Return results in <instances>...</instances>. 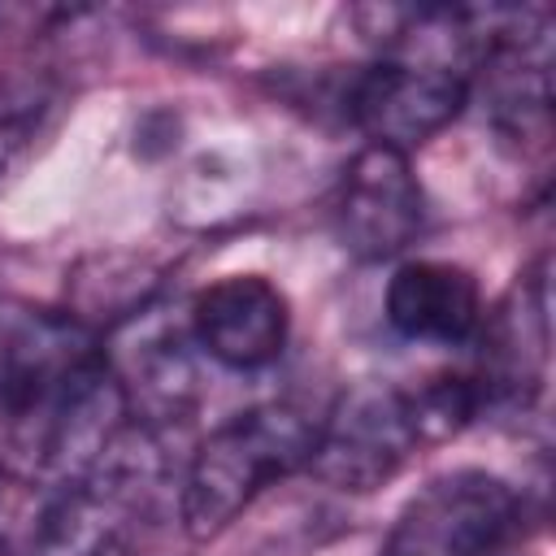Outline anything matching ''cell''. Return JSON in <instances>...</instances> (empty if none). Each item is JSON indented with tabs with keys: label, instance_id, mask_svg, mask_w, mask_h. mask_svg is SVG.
I'll list each match as a JSON object with an SVG mask.
<instances>
[{
	"label": "cell",
	"instance_id": "obj_9",
	"mask_svg": "<svg viewBox=\"0 0 556 556\" xmlns=\"http://www.w3.org/2000/svg\"><path fill=\"white\" fill-rule=\"evenodd\" d=\"M126 334H135V343L122 356H109V369L126 395L130 421L161 430L169 421H182L200 395V378H195V343L191 330L182 326H152V308L139 313L135 321L117 326Z\"/></svg>",
	"mask_w": 556,
	"mask_h": 556
},
{
	"label": "cell",
	"instance_id": "obj_5",
	"mask_svg": "<svg viewBox=\"0 0 556 556\" xmlns=\"http://www.w3.org/2000/svg\"><path fill=\"white\" fill-rule=\"evenodd\" d=\"M104 365V334L70 308H0V417L26 413Z\"/></svg>",
	"mask_w": 556,
	"mask_h": 556
},
{
	"label": "cell",
	"instance_id": "obj_4",
	"mask_svg": "<svg viewBox=\"0 0 556 556\" xmlns=\"http://www.w3.org/2000/svg\"><path fill=\"white\" fill-rule=\"evenodd\" d=\"M469 96V74L460 70L408 56H378L348 83L343 113L369 143L408 156L413 148L443 135L465 113Z\"/></svg>",
	"mask_w": 556,
	"mask_h": 556
},
{
	"label": "cell",
	"instance_id": "obj_1",
	"mask_svg": "<svg viewBox=\"0 0 556 556\" xmlns=\"http://www.w3.org/2000/svg\"><path fill=\"white\" fill-rule=\"evenodd\" d=\"M317 421L300 404H256L226 426H217L187 460L182 491H178V517L187 539L204 543L217 539L239 521V513L252 508V500L308 469L313 443H317Z\"/></svg>",
	"mask_w": 556,
	"mask_h": 556
},
{
	"label": "cell",
	"instance_id": "obj_8",
	"mask_svg": "<svg viewBox=\"0 0 556 556\" xmlns=\"http://www.w3.org/2000/svg\"><path fill=\"white\" fill-rule=\"evenodd\" d=\"M387 326L408 343L469 348L486 321L478 278L452 261H404L395 265L382 295Z\"/></svg>",
	"mask_w": 556,
	"mask_h": 556
},
{
	"label": "cell",
	"instance_id": "obj_11",
	"mask_svg": "<svg viewBox=\"0 0 556 556\" xmlns=\"http://www.w3.org/2000/svg\"><path fill=\"white\" fill-rule=\"evenodd\" d=\"M39 109H43L39 96H13V91L0 96V182L9 178V169L22 161L26 143L35 139Z\"/></svg>",
	"mask_w": 556,
	"mask_h": 556
},
{
	"label": "cell",
	"instance_id": "obj_3",
	"mask_svg": "<svg viewBox=\"0 0 556 556\" xmlns=\"http://www.w3.org/2000/svg\"><path fill=\"white\" fill-rule=\"evenodd\" d=\"M417 447L421 434L408 408V391L387 382H356L317 421L308 473L330 491L369 495L387 486Z\"/></svg>",
	"mask_w": 556,
	"mask_h": 556
},
{
	"label": "cell",
	"instance_id": "obj_2",
	"mask_svg": "<svg viewBox=\"0 0 556 556\" xmlns=\"http://www.w3.org/2000/svg\"><path fill=\"white\" fill-rule=\"evenodd\" d=\"M521 517V495L500 473L452 469L408 500L382 556H504Z\"/></svg>",
	"mask_w": 556,
	"mask_h": 556
},
{
	"label": "cell",
	"instance_id": "obj_7",
	"mask_svg": "<svg viewBox=\"0 0 556 556\" xmlns=\"http://www.w3.org/2000/svg\"><path fill=\"white\" fill-rule=\"evenodd\" d=\"M195 352L230 374H261L278 365L291 339V304L265 274H226L195 291L187 308Z\"/></svg>",
	"mask_w": 556,
	"mask_h": 556
},
{
	"label": "cell",
	"instance_id": "obj_6",
	"mask_svg": "<svg viewBox=\"0 0 556 556\" xmlns=\"http://www.w3.org/2000/svg\"><path fill=\"white\" fill-rule=\"evenodd\" d=\"M334 235L356 261H391L426 230V191L404 152L365 143L334 191Z\"/></svg>",
	"mask_w": 556,
	"mask_h": 556
},
{
	"label": "cell",
	"instance_id": "obj_10",
	"mask_svg": "<svg viewBox=\"0 0 556 556\" xmlns=\"http://www.w3.org/2000/svg\"><path fill=\"white\" fill-rule=\"evenodd\" d=\"M161 291V269L143 256H126V252H100L87 256L74 278H70V313L100 330H117L126 321H135L139 313H148L156 304Z\"/></svg>",
	"mask_w": 556,
	"mask_h": 556
}]
</instances>
